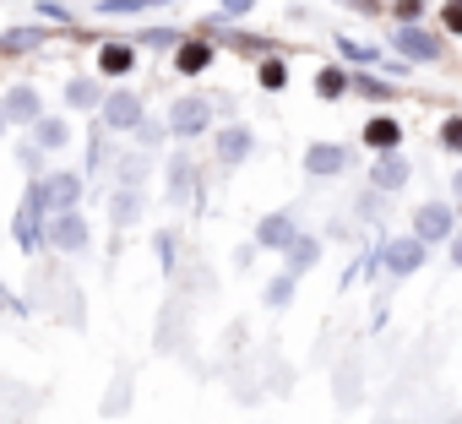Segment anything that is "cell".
<instances>
[{
    "label": "cell",
    "mask_w": 462,
    "mask_h": 424,
    "mask_svg": "<svg viewBox=\"0 0 462 424\" xmlns=\"http://www.w3.org/2000/svg\"><path fill=\"white\" fill-rule=\"evenodd\" d=\"M136 66H142V50H136L131 39H98L93 77H104V82H125V77H136Z\"/></svg>",
    "instance_id": "10"
},
{
    "label": "cell",
    "mask_w": 462,
    "mask_h": 424,
    "mask_svg": "<svg viewBox=\"0 0 462 424\" xmlns=\"http://www.w3.org/2000/svg\"><path fill=\"white\" fill-rule=\"evenodd\" d=\"M39 115H44V98H39L33 82H12L6 93H0V120L6 125H33Z\"/></svg>",
    "instance_id": "12"
},
{
    "label": "cell",
    "mask_w": 462,
    "mask_h": 424,
    "mask_svg": "<svg viewBox=\"0 0 462 424\" xmlns=\"http://www.w3.org/2000/svg\"><path fill=\"white\" fill-rule=\"evenodd\" d=\"M316 98H327V104L348 98V66H321L316 71Z\"/></svg>",
    "instance_id": "25"
},
{
    "label": "cell",
    "mask_w": 462,
    "mask_h": 424,
    "mask_svg": "<svg viewBox=\"0 0 462 424\" xmlns=\"http://www.w3.org/2000/svg\"><path fill=\"white\" fill-rule=\"evenodd\" d=\"M44 158H50V152H44V147H39V142H33V136H28V142H17V163H23V169H28V174H33V180H39V174H44Z\"/></svg>",
    "instance_id": "33"
},
{
    "label": "cell",
    "mask_w": 462,
    "mask_h": 424,
    "mask_svg": "<svg viewBox=\"0 0 462 424\" xmlns=\"http://www.w3.org/2000/svg\"><path fill=\"white\" fill-rule=\"evenodd\" d=\"M44 245L60 251V256H93V224H88V212H55V218L44 224Z\"/></svg>",
    "instance_id": "4"
},
{
    "label": "cell",
    "mask_w": 462,
    "mask_h": 424,
    "mask_svg": "<svg viewBox=\"0 0 462 424\" xmlns=\"http://www.w3.org/2000/svg\"><path fill=\"white\" fill-rule=\"evenodd\" d=\"M28 131H33V142H39L44 152H66V147H71V120H66V115H39Z\"/></svg>",
    "instance_id": "21"
},
{
    "label": "cell",
    "mask_w": 462,
    "mask_h": 424,
    "mask_svg": "<svg viewBox=\"0 0 462 424\" xmlns=\"http://www.w3.org/2000/svg\"><path fill=\"white\" fill-rule=\"evenodd\" d=\"M300 163H305V174H310V180H337L343 169H354V158H348V147H343V142H310Z\"/></svg>",
    "instance_id": "14"
},
{
    "label": "cell",
    "mask_w": 462,
    "mask_h": 424,
    "mask_svg": "<svg viewBox=\"0 0 462 424\" xmlns=\"http://www.w3.org/2000/svg\"><path fill=\"white\" fill-rule=\"evenodd\" d=\"M44 224H50V212H44V201H39V190H33V180H28V190H23V201H17V218H12V240H17L23 256L44 251Z\"/></svg>",
    "instance_id": "7"
},
{
    "label": "cell",
    "mask_w": 462,
    "mask_h": 424,
    "mask_svg": "<svg viewBox=\"0 0 462 424\" xmlns=\"http://www.w3.org/2000/svg\"><path fill=\"white\" fill-rule=\"evenodd\" d=\"M142 115H147V104H142V93H136L131 82H115V88L104 93V109H98V125H104V131H115V136H131V131L142 125Z\"/></svg>",
    "instance_id": "5"
},
{
    "label": "cell",
    "mask_w": 462,
    "mask_h": 424,
    "mask_svg": "<svg viewBox=\"0 0 462 424\" xmlns=\"http://www.w3.org/2000/svg\"><path fill=\"white\" fill-rule=\"evenodd\" d=\"M386 50L408 66H440L446 60V33L440 28H424V23H392V39Z\"/></svg>",
    "instance_id": "1"
},
{
    "label": "cell",
    "mask_w": 462,
    "mask_h": 424,
    "mask_svg": "<svg viewBox=\"0 0 462 424\" xmlns=\"http://www.w3.org/2000/svg\"><path fill=\"white\" fill-rule=\"evenodd\" d=\"M152 251H158V272L174 278V262H180V240H174V229H158V235H152Z\"/></svg>",
    "instance_id": "30"
},
{
    "label": "cell",
    "mask_w": 462,
    "mask_h": 424,
    "mask_svg": "<svg viewBox=\"0 0 462 424\" xmlns=\"http://www.w3.org/2000/svg\"><path fill=\"white\" fill-rule=\"evenodd\" d=\"M0 310H12V316H28V305H23V300L6 289V283H0Z\"/></svg>",
    "instance_id": "40"
},
{
    "label": "cell",
    "mask_w": 462,
    "mask_h": 424,
    "mask_svg": "<svg viewBox=\"0 0 462 424\" xmlns=\"http://www.w3.org/2000/svg\"><path fill=\"white\" fill-rule=\"evenodd\" d=\"M39 23H60V28H66V23H71V12L60 6V0H39Z\"/></svg>",
    "instance_id": "39"
},
{
    "label": "cell",
    "mask_w": 462,
    "mask_h": 424,
    "mask_svg": "<svg viewBox=\"0 0 462 424\" xmlns=\"http://www.w3.org/2000/svg\"><path fill=\"white\" fill-rule=\"evenodd\" d=\"M163 125H169V142H196V136H212V125H217V104H212L207 93H180V98L169 104Z\"/></svg>",
    "instance_id": "2"
},
{
    "label": "cell",
    "mask_w": 462,
    "mask_h": 424,
    "mask_svg": "<svg viewBox=\"0 0 462 424\" xmlns=\"http://www.w3.org/2000/svg\"><path fill=\"white\" fill-rule=\"evenodd\" d=\"M104 163H109V142H104V125H93V136H88V158H82V174L93 180Z\"/></svg>",
    "instance_id": "31"
},
{
    "label": "cell",
    "mask_w": 462,
    "mask_h": 424,
    "mask_svg": "<svg viewBox=\"0 0 462 424\" xmlns=\"http://www.w3.org/2000/svg\"><path fill=\"white\" fill-rule=\"evenodd\" d=\"M343 6H354V12H365V17H370V12H381V0H343Z\"/></svg>",
    "instance_id": "42"
},
{
    "label": "cell",
    "mask_w": 462,
    "mask_h": 424,
    "mask_svg": "<svg viewBox=\"0 0 462 424\" xmlns=\"http://www.w3.org/2000/svg\"><path fill=\"white\" fill-rule=\"evenodd\" d=\"M321 256H327V245H321V235H294V245L283 251V272H294V278H305V272H316L321 267Z\"/></svg>",
    "instance_id": "19"
},
{
    "label": "cell",
    "mask_w": 462,
    "mask_h": 424,
    "mask_svg": "<svg viewBox=\"0 0 462 424\" xmlns=\"http://www.w3.org/2000/svg\"><path fill=\"white\" fill-rule=\"evenodd\" d=\"M294 289H300V278H294V272H278V278L262 289V305H267V310H289V305H294Z\"/></svg>",
    "instance_id": "26"
},
{
    "label": "cell",
    "mask_w": 462,
    "mask_h": 424,
    "mask_svg": "<svg viewBox=\"0 0 462 424\" xmlns=\"http://www.w3.org/2000/svg\"><path fill=\"white\" fill-rule=\"evenodd\" d=\"M6 131H12V125H6V120H0V136H6Z\"/></svg>",
    "instance_id": "44"
},
{
    "label": "cell",
    "mask_w": 462,
    "mask_h": 424,
    "mask_svg": "<svg viewBox=\"0 0 462 424\" xmlns=\"http://www.w3.org/2000/svg\"><path fill=\"white\" fill-rule=\"evenodd\" d=\"M337 66H348V71L381 66V50H370V44H359V39H337Z\"/></svg>",
    "instance_id": "24"
},
{
    "label": "cell",
    "mask_w": 462,
    "mask_h": 424,
    "mask_svg": "<svg viewBox=\"0 0 462 424\" xmlns=\"http://www.w3.org/2000/svg\"><path fill=\"white\" fill-rule=\"evenodd\" d=\"M440 147L462 158V115H446V120H440Z\"/></svg>",
    "instance_id": "35"
},
{
    "label": "cell",
    "mask_w": 462,
    "mask_h": 424,
    "mask_svg": "<svg viewBox=\"0 0 462 424\" xmlns=\"http://www.w3.org/2000/svg\"><path fill=\"white\" fill-rule=\"evenodd\" d=\"M359 136H365L370 152H402V120L397 115H370Z\"/></svg>",
    "instance_id": "20"
},
{
    "label": "cell",
    "mask_w": 462,
    "mask_h": 424,
    "mask_svg": "<svg viewBox=\"0 0 462 424\" xmlns=\"http://www.w3.org/2000/svg\"><path fill=\"white\" fill-rule=\"evenodd\" d=\"M348 93H359V98H370V104H392V98H397V82H381V77L365 66V71H348Z\"/></svg>",
    "instance_id": "22"
},
{
    "label": "cell",
    "mask_w": 462,
    "mask_h": 424,
    "mask_svg": "<svg viewBox=\"0 0 462 424\" xmlns=\"http://www.w3.org/2000/svg\"><path fill=\"white\" fill-rule=\"evenodd\" d=\"M424 262H430V245H424L419 235H392V240H381V272H386L392 283L413 278Z\"/></svg>",
    "instance_id": "8"
},
{
    "label": "cell",
    "mask_w": 462,
    "mask_h": 424,
    "mask_svg": "<svg viewBox=\"0 0 462 424\" xmlns=\"http://www.w3.org/2000/svg\"><path fill=\"white\" fill-rule=\"evenodd\" d=\"M131 142H136L142 152H158V147L169 142V125H163V120H152V115H142V125L131 131Z\"/></svg>",
    "instance_id": "28"
},
{
    "label": "cell",
    "mask_w": 462,
    "mask_h": 424,
    "mask_svg": "<svg viewBox=\"0 0 462 424\" xmlns=\"http://www.w3.org/2000/svg\"><path fill=\"white\" fill-rule=\"evenodd\" d=\"M446 39H462V0H446L440 6V23H435Z\"/></svg>",
    "instance_id": "34"
},
{
    "label": "cell",
    "mask_w": 462,
    "mask_h": 424,
    "mask_svg": "<svg viewBox=\"0 0 462 424\" xmlns=\"http://www.w3.org/2000/svg\"><path fill=\"white\" fill-rule=\"evenodd\" d=\"M375 207H381V190H365V196H359V207H354V218H365V224H375V218H381V212H375Z\"/></svg>",
    "instance_id": "38"
},
{
    "label": "cell",
    "mask_w": 462,
    "mask_h": 424,
    "mask_svg": "<svg viewBox=\"0 0 462 424\" xmlns=\"http://www.w3.org/2000/svg\"><path fill=\"white\" fill-rule=\"evenodd\" d=\"M256 158V131L245 120H228V125H212V163L217 169H245Z\"/></svg>",
    "instance_id": "6"
},
{
    "label": "cell",
    "mask_w": 462,
    "mask_h": 424,
    "mask_svg": "<svg viewBox=\"0 0 462 424\" xmlns=\"http://www.w3.org/2000/svg\"><path fill=\"white\" fill-rule=\"evenodd\" d=\"M408 224H413L408 235H419V240L435 251V245H446V240L457 235V207H451V201H419V207L408 212Z\"/></svg>",
    "instance_id": "9"
},
{
    "label": "cell",
    "mask_w": 462,
    "mask_h": 424,
    "mask_svg": "<svg viewBox=\"0 0 462 424\" xmlns=\"http://www.w3.org/2000/svg\"><path fill=\"white\" fill-rule=\"evenodd\" d=\"M33 190H39V201H44L50 218H55V212H77L82 196H88V174L82 169H44L33 180Z\"/></svg>",
    "instance_id": "3"
},
{
    "label": "cell",
    "mask_w": 462,
    "mask_h": 424,
    "mask_svg": "<svg viewBox=\"0 0 462 424\" xmlns=\"http://www.w3.org/2000/svg\"><path fill=\"white\" fill-rule=\"evenodd\" d=\"M142 212H147V196H142V190L115 185V196H109V229H115V235L136 229V224H142Z\"/></svg>",
    "instance_id": "18"
},
{
    "label": "cell",
    "mask_w": 462,
    "mask_h": 424,
    "mask_svg": "<svg viewBox=\"0 0 462 424\" xmlns=\"http://www.w3.org/2000/svg\"><path fill=\"white\" fill-rule=\"evenodd\" d=\"M294 235H300V212L294 207H283V212H267V218H256V251H273V256H283L289 245H294Z\"/></svg>",
    "instance_id": "11"
},
{
    "label": "cell",
    "mask_w": 462,
    "mask_h": 424,
    "mask_svg": "<svg viewBox=\"0 0 462 424\" xmlns=\"http://www.w3.org/2000/svg\"><path fill=\"white\" fill-rule=\"evenodd\" d=\"M424 6H430V0H424Z\"/></svg>",
    "instance_id": "45"
},
{
    "label": "cell",
    "mask_w": 462,
    "mask_h": 424,
    "mask_svg": "<svg viewBox=\"0 0 462 424\" xmlns=\"http://www.w3.org/2000/svg\"><path fill=\"white\" fill-rule=\"evenodd\" d=\"M180 39H185V33H174V28H142V33H131L136 50H169V55H174Z\"/></svg>",
    "instance_id": "29"
},
{
    "label": "cell",
    "mask_w": 462,
    "mask_h": 424,
    "mask_svg": "<svg viewBox=\"0 0 462 424\" xmlns=\"http://www.w3.org/2000/svg\"><path fill=\"white\" fill-rule=\"evenodd\" d=\"M196 174H201V169H196L185 152H174V158L163 163V190H169V201H174V207L196 201Z\"/></svg>",
    "instance_id": "17"
},
{
    "label": "cell",
    "mask_w": 462,
    "mask_h": 424,
    "mask_svg": "<svg viewBox=\"0 0 462 424\" xmlns=\"http://www.w3.org/2000/svg\"><path fill=\"white\" fill-rule=\"evenodd\" d=\"M256 12V0H217V17L223 23H240V17H251Z\"/></svg>",
    "instance_id": "37"
},
{
    "label": "cell",
    "mask_w": 462,
    "mask_h": 424,
    "mask_svg": "<svg viewBox=\"0 0 462 424\" xmlns=\"http://www.w3.org/2000/svg\"><path fill=\"white\" fill-rule=\"evenodd\" d=\"M408 180H413V163H408L402 152H375V163H370V190L397 196V190H408Z\"/></svg>",
    "instance_id": "15"
},
{
    "label": "cell",
    "mask_w": 462,
    "mask_h": 424,
    "mask_svg": "<svg viewBox=\"0 0 462 424\" xmlns=\"http://www.w3.org/2000/svg\"><path fill=\"white\" fill-rule=\"evenodd\" d=\"M50 33L44 28H12L6 39H0V55H17V50H33V44H44Z\"/></svg>",
    "instance_id": "32"
},
{
    "label": "cell",
    "mask_w": 462,
    "mask_h": 424,
    "mask_svg": "<svg viewBox=\"0 0 462 424\" xmlns=\"http://www.w3.org/2000/svg\"><path fill=\"white\" fill-rule=\"evenodd\" d=\"M392 23H424V0H392Z\"/></svg>",
    "instance_id": "36"
},
{
    "label": "cell",
    "mask_w": 462,
    "mask_h": 424,
    "mask_svg": "<svg viewBox=\"0 0 462 424\" xmlns=\"http://www.w3.org/2000/svg\"><path fill=\"white\" fill-rule=\"evenodd\" d=\"M256 82H262V93H283L289 88V66L278 55H262L256 60Z\"/></svg>",
    "instance_id": "27"
},
{
    "label": "cell",
    "mask_w": 462,
    "mask_h": 424,
    "mask_svg": "<svg viewBox=\"0 0 462 424\" xmlns=\"http://www.w3.org/2000/svg\"><path fill=\"white\" fill-rule=\"evenodd\" d=\"M115 169H120V174H115V185H125V190H142V185H147V174H152V152H142V147H136V152L115 158Z\"/></svg>",
    "instance_id": "23"
},
{
    "label": "cell",
    "mask_w": 462,
    "mask_h": 424,
    "mask_svg": "<svg viewBox=\"0 0 462 424\" xmlns=\"http://www.w3.org/2000/svg\"><path fill=\"white\" fill-rule=\"evenodd\" d=\"M212 66H217V44H212V39H180V44H174V77L196 82V77H207Z\"/></svg>",
    "instance_id": "13"
},
{
    "label": "cell",
    "mask_w": 462,
    "mask_h": 424,
    "mask_svg": "<svg viewBox=\"0 0 462 424\" xmlns=\"http://www.w3.org/2000/svg\"><path fill=\"white\" fill-rule=\"evenodd\" d=\"M104 93H109L104 77H71V82L60 88L66 109H77V115H98V109H104Z\"/></svg>",
    "instance_id": "16"
},
{
    "label": "cell",
    "mask_w": 462,
    "mask_h": 424,
    "mask_svg": "<svg viewBox=\"0 0 462 424\" xmlns=\"http://www.w3.org/2000/svg\"><path fill=\"white\" fill-rule=\"evenodd\" d=\"M158 6H174V0H152V12H158Z\"/></svg>",
    "instance_id": "43"
},
{
    "label": "cell",
    "mask_w": 462,
    "mask_h": 424,
    "mask_svg": "<svg viewBox=\"0 0 462 424\" xmlns=\"http://www.w3.org/2000/svg\"><path fill=\"white\" fill-rule=\"evenodd\" d=\"M446 256H451V267H462V224H457V235L446 240Z\"/></svg>",
    "instance_id": "41"
}]
</instances>
